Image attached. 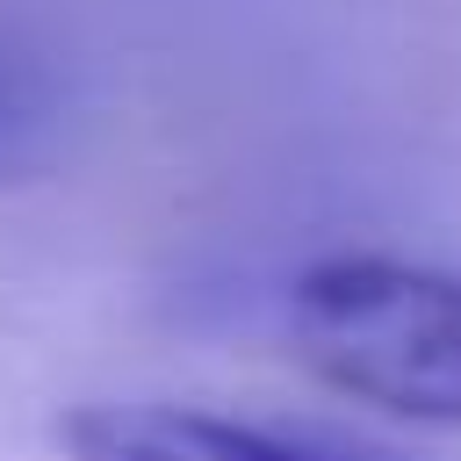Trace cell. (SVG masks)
I'll return each instance as SVG.
<instances>
[{
	"label": "cell",
	"mask_w": 461,
	"mask_h": 461,
	"mask_svg": "<svg viewBox=\"0 0 461 461\" xmlns=\"http://www.w3.org/2000/svg\"><path fill=\"white\" fill-rule=\"evenodd\" d=\"M281 339L303 375L346 403H375L411 425H461V274L331 252L288 281Z\"/></svg>",
	"instance_id": "1"
},
{
	"label": "cell",
	"mask_w": 461,
	"mask_h": 461,
	"mask_svg": "<svg viewBox=\"0 0 461 461\" xmlns=\"http://www.w3.org/2000/svg\"><path fill=\"white\" fill-rule=\"evenodd\" d=\"M50 439L65 461H403L375 439L223 418L202 403H72Z\"/></svg>",
	"instance_id": "2"
},
{
	"label": "cell",
	"mask_w": 461,
	"mask_h": 461,
	"mask_svg": "<svg viewBox=\"0 0 461 461\" xmlns=\"http://www.w3.org/2000/svg\"><path fill=\"white\" fill-rule=\"evenodd\" d=\"M58 137V86L36 50L0 36V173H22Z\"/></svg>",
	"instance_id": "3"
}]
</instances>
